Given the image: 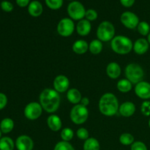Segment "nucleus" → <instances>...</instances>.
<instances>
[{"label": "nucleus", "mask_w": 150, "mask_h": 150, "mask_svg": "<svg viewBox=\"0 0 150 150\" xmlns=\"http://www.w3.org/2000/svg\"><path fill=\"white\" fill-rule=\"evenodd\" d=\"M39 100L43 111L52 114L59 108L61 98L59 93L54 89L46 88L41 92Z\"/></svg>", "instance_id": "obj_1"}, {"label": "nucleus", "mask_w": 150, "mask_h": 150, "mask_svg": "<svg viewBox=\"0 0 150 150\" xmlns=\"http://www.w3.org/2000/svg\"><path fill=\"white\" fill-rule=\"evenodd\" d=\"M98 108L101 114L106 117H113L119 111L120 104L114 94L107 92L101 96L98 103Z\"/></svg>", "instance_id": "obj_2"}, {"label": "nucleus", "mask_w": 150, "mask_h": 150, "mask_svg": "<svg viewBox=\"0 0 150 150\" xmlns=\"http://www.w3.org/2000/svg\"><path fill=\"white\" fill-rule=\"evenodd\" d=\"M111 49L116 54L126 55L133 50V42L130 38L124 35H117L111 41Z\"/></svg>", "instance_id": "obj_3"}, {"label": "nucleus", "mask_w": 150, "mask_h": 150, "mask_svg": "<svg viewBox=\"0 0 150 150\" xmlns=\"http://www.w3.org/2000/svg\"><path fill=\"white\" fill-rule=\"evenodd\" d=\"M97 38L102 42L111 41L115 37V27L111 22L102 21L97 29Z\"/></svg>", "instance_id": "obj_4"}, {"label": "nucleus", "mask_w": 150, "mask_h": 150, "mask_svg": "<svg viewBox=\"0 0 150 150\" xmlns=\"http://www.w3.org/2000/svg\"><path fill=\"white\" fill-rule=\"evenodd\" d=\"M126 79H128L133 84H137L142 81L144 76V71L140 64L137 63H130L125 70Z\"/></svg>", "instance_id": "obj_5"}, {"label": "nucleus", "mask_w": 150, "mask_h": 150, "mask_svg": "<svg viewBox=\"0 0 150 150\" xmlns=\"http://www.w3.org/2000/svg\"><path fill=\"white\" fill-rule=\"evenodd\" d=\"M70 117L75 125H80L87 121L89 117V110L87 107L83 106L80 103L75 105L70 111Z\"/></svg>", "instance_id": "obj_6"}, {"label": "nucleus", "mask_w": 150, "mask_h": 150, "mask_svg": "<svg viewBox=\"0 0 150 150\" xmlns=\"http://www.w3.org/2000/svg\"><path fill=\"white\" fill-rule=\"evenodd\" d=\"M67 11L70 18L79 21L85 18L86 10H85L84 6L80 1H73L67 6Z\"/></svg>", "instance_id": "obj_7"}, {"label": "nucleus", "mask_w": 150, "mask_h": 150, "mask_svg": "<svg viewBox=\"0 0 150 150\" xmlns=\"http://www.w3.org/2000/svg\"><path fill=\"white\" fill-rule=\"evenodd\" d=\"M57 32L63 38L71 36L75 31V23L70 18H64L61 19L57 24Z\"/></svg>", "instance_id": "obj_8"}, {"label": "nucleus", "mask_w": 150, "mask_h": 150, "mask_svg": "<svg viewBox=\"0 0 150 150\" xmlns=\"http://www.w3.org/2000/svg\"><path fill=\"white\" fill-rule=\"evenodd\" d=\"M42 106L38 102H31L26 105L24 108V116L29 120H36L41 117L42 114Z\"/></svg>", "instance_id": "obj_9"}, {"label": "nucleus", "mask_w": 150, "mask_h": 150, "mask_svg": "<svg viewBox=\"0 0 150 150\" xmlns=\"http://www.w3.org/2000/svg\"><path fill=\"white\" fill-rule=\"evenodd\" d=\"M120 21L127 29H134L135 28H137L140 21L136 13L130 11H126L124 12L120 16Z\"/></svg>", "instance_id": "obj_10"}, {"label": "nucleus", "mask_w": 150, "mask_h": 150, "mask_svg": "<svg viewBox=\"0 0 150 150\" xmlns=\"http://www.w3.org/2000/svg\"><path fill=\"white\" fill-rule=\"evenodd\" d=\"M54 89L59 93L68 91L70 87V80L68 78L64 75H59L54 79L53 83Z\"/></svg>", "instance_id": "obj_11"}, {"label": "nucleus", "mask_w": 150, "mask_h": 150, "mask_svg": "<svg viewBox=\"0 0 150 150\" xmlns=\"http://www.w3.org/2000/svg\"><path fill=\"white\" fill-rule=\"evenodd\" d=\"M135 93L142 100L150 99V83L144 81L138 83L135 86Z\"/></svg>", "instance_id": "obj_12"}, {"label": "nucleus", "mask_w": 150, "mask_h": 150, "mask_svg": "<svg viewBox=\"0 0 150 150\" xmlns=\"http://www.w3.org/2000/svg\"><path fill=\"white\" fill-rule=\"evenodd\" d=\"M16 146L18 150H33L34 142L29 136L21 135L16 139Z\"/></svg>", "instance_id": "obj_13"}, {"label": "nucleus", "mask_w": 150, "mask_h": 150, "mask_svg": "<svg viewBox=\"0 0 150 150\" xmlns=\"http://www.w3.org/2000/svg\"><path fill=\"white\" fill-rule=\"evenodd\" d=\"M149 45H150L147 39H145L143 38H139L133 43V50L138 55H143L147 52Z\"/></svg>", "instance_id": "obj_14"}, {"label": "nucleus", "mask_w": 150, "mask_h": 150, "mask_svg": "<svg viewBox=\"0 0 150 150\" xmlns=\"http://www.w3.org/2000/svg\"><path fill=\"white\" fill-rule=\"evenodd\" d=\"M136 108L135 104L130 101H127L120 105L119 112L122 117L127 118V117H132L136 112Z\"/></svg>", "instance_id": "obj_15"}, {"label": "nucleus", "mask_w": 150, "mask_h": 150, "mask_svg": "<svg viewBox=\"0 0 150 150\" xmlns=\"http://www.w3.org/2000/svg\"><path fill=\"white\" fill-rule=\"evenodd\" d=\"M76 32L79 34L80 36L85 37L87 36L91 32L92 29V24H91L90 21L85 19H82V20L79 21L78 23L76 24Z\"/></svg>", "instance_id": "obj_16"}, {"label": "nucleus", "mask_w": 150, "mask_h": 150, "mask_svg": "<svg viewBox=\"0 0 150 150\" xmlns=\"http://www.w3.org/2000/svg\"><path fill=\"white\" fill-rule=\"evenodd\" d=\"M107 76L111 79H117L121 76L122 69L120 64L115 62H111L106 67Z\"/></svg>", "instance_id": "obj_17"}, {"label": "nucleus", "mask_w": 150, "mask_h": 150, "mask_svg": "<svg viewBox=\"0 0 150 150\" xmlns=\"http://www.w3.org/2000/svg\"><path fill=\"white\" fill-rule=\"evenodd\" d=\"M47 125L50 130L54 132H57L61 130L62 127V122L58 115L52 114L47 119Z\"/></svg>", "instance_id": "obj_18"}, {"label": "nucleus", "mask_w": 150, "mask_h": 150, "mask_svg": "<svg viewBox=\"0 0 150 150\" xmlns=\"http://www.w3.org/2000/svg\"><path fill=\"white\" fill-rule=\"evenodd\" d=\"M43 12L42 4L38 0H35L29 3L28 6V13L32 17H39Z\"/></svg>", "instance_id": "obj_19"}, {"label": "nucleus", "mask_w": 150, "mask_h": 150, "mask_svg": "<svg viewBox=\"0 0 150 150\" xmlns=\"http://www.w3.org/2000/svg\"><path fill=\"white\" fill-rule=\"evenodd\" d=\"M72 49L76 54L82 55L86 54L89 50V43L84 40H78L73 44Z\"/></svg>", "instance_id": "obj_20"}, {"label": "nucleus", "mask_w": 150, "mask_h": 150, "mask_svg": "<svg viewBox=\"0 0 150 150\" xmlns=\"http://www.w3.org/2000/svg\"><path fill=\"white\" fill-rule=\"evenodd\" d=\"M82 95L80 91L76 88H71L69 89L67 92V100L72 104L77 105L80 103L82 99Z\"/></svg>", "instance_id": "obj_21"}, {"label": "nucleus", "mask_w": 150, "mask_h": 150, "mask_svg": "<svg viewBox=\"0 0 150 150\" xmlns=\"http://www.w3.org/2000/svg\"><path fill=\"white\" fill-rule=\"evenodd\" d=\"M117 88L120 92L127 93L130 92L133 88V83L127 79H123L119 81L117 83Z\"/></svg>", "instance_id": "obj_22"}, {"label": "nucleus", "mask_w": 150, "mask_h": 150, "mask_svg": "<svg viewBox=\"0 0 150 150\" xmlns=\"http://www.w3.org/2000/svg\"><path fill=\"white\" fill-rule=\"evenodd\" d=\"M89 51L94 55L100 54L103 51V42L98 39L92 40L89 44Z\"/></svg>", "instance_id": "obj_23"}, {"label": "nucleus", "mask_w": 150, "mask_h": 150, "mask_svg": "<svg viewBox=\"0 0 150 150\" xmlns=\"http://www.w3.org/2000/svg\"><path fill=\"white\" fill-rule=\"evenodd\" d=\"M14 128V122L10 118H4L0 123V130L3 133H9Z\"/></svg>", "instance_id": "obj_24"}, {"label": "nucleus", "mask_w": 150, "mask_h": 150, "mask_svg": "<svg viewBox=\"0 0 150 150\" xmlns=\"http://www.w3.org/2000/svg\"><path fill=\"white\" fill-rule=\"evenodd\" d=\"M83 150H100V145L95 138H89L83 143Z\"/></svg>", "instance_id": "obj_25"}, {"label": "nucleus", "mask_w": 150, "mask_h": 150, "mask_svg": "<svg viewBox=\"0 0 150 150\" xmlns=\"http://www.w3.org/2000/svg\"><path fill=\"white\" fill-rule=\"evenodd\" d=\"M15 144L10 137H2L0 139V150H13Z\"/></svg>", "instance_id": "obj_26"}, {"label": "nucleus", "mask_w": 150, "mask_h": 150, "mask_svg": "<svg viewBox=\"0 0 150 150\" xmlns=\"http://www.w3.org/2000/svg\"><path fill=\"white\" fill-rule=\"evenodd\" d=\"M120 142L125 146H131L135 142L134 136L129 133H124L120 136Z\"/></svg>", "instance_id": "obj_27"}, {"label": "nucleus", "mask_w": 150, "mask_h": 150, "mask_svg": "<svg viewBox=\"0 0 150 150\" xmlns=\"http://www.w3.org/2000/svg\"><path fill=\"white\" fill-rule=\"evenodd\" d=\"M60 136H61L62 140L64 142H70L74 137V132L70 127H64L62 130Z\"/></svg>", "instance_id": "obj_28"}, {"label": "nucleus", "mask_w": 150, "mask_h": 150, "mask_svg": "<svg viewBox=\"0 0 150 150\" xmlns=\"http://www.w3.org/2000/svg\"><path fill=\"white\" fill-rule=\"evenodd\" d=\"M139 33L142 36H148L150 33V26L146 21H140L137 26Z\"/></svg>", "instance_id": "obj_29"}, {"label": "nucleus", "mask_w": 150, "mask_h": 150, "mask_svg": "<svg viewBox=\"0 0 150 150\" xmlns=\"http://www.w3.org/2000/svg\"><path fill=\"white\" fill-rule=\"evenodd\" d=\"M54 150H76V149H75V148L73 147V146L70 143V142L61 141V142H58V143L55 145Z\"/></svg>", "instance_id": "obj_30"}, {"label": "nucleus", "mask_w": 150, "mask_h": 150, "mask_svg": "<svg viewBox=\"0 0 150 150\" xmlns=\"http://www.w3.org/2000/svg\"><path fill=\"white\" fill-rule=\"evenodd\" d=\"M46 5L51 10H59L63 4V0H45Z\"/></svg>", "instance_id": "obj_31"}, {"label": "nucleus", "mask_w": 150, "mask_h": 150, "mask_svg": "<svg viewBox=\"0 0 150 150\" xmlns=\"http://www.w3.org/2000/svg\"><path fill=\"white\" fill-rule=\"evenodd\" d=\"M76 136L81 140H84L86 141V139H89V131L86 130L84 127H81V128H79L76 131Z\"/></svg>", "instance_id": "obj_32"}, {"label": "nucleus", "mask_w": 150, "mask_h": 150, "mask_svg": "<svg viewBox=\"0 0 150 150\" xmlns=\"http://www.w3.org/2000/svg\"><path fill=\"white\" fill-rule=\"evenodd\" d=\"M98 14L97 11L93 9H89L86 11V14H85V18L86 20L89 21H93L98 18Z\"/></svg>", "instance_id": "obj_33"}, {"label": "nucleus", "mask_w": 150, "mask_h": 150, "mask_svg": "<svg viewBox=\"0 0 150 150\" xmlns=\"http://www.w3.org/2000/svg\"><path fill=\"white\" fill-rule=\"evenodd\" d=\"M141 111L145 117L150 116V101L145 100L142 103L141 105Z\"/></svg>", "instance_id": "obj_34"}, {"label": "nucleus", "mask_w": 150, "mask_h": 150, "mask_svg": "<svg viewBox=\"0 0 150 150\" xmlns=\"http://www.w3.org/2000/svg\"><path fill=\"white\" fill-rule=\"evenodd\" d=\"M130 150H148L147 146L142 142H135L131 145Z\"/></svg>", "instance_id": "obj_35"}, {"label": "nucleus", "mask_w": 150, "mask_h": 150, "mask_svg": "<svg viewBox=\"0 0 150 150\" xmlns=\"http://www.w3.org/2000/svg\"><path fill=\"white\" fill-rule=\"evenodd\" d=\"M1 8L4 12L10 13L13 10V4L9 1H2L1 2Z\"/></svg>", "instance_id": "obj_36"}, {"label": "nucleus", "mask_w": 150, "mask_h": 150, "mask_svg": "<svg viewBox=\"0 0 150 150\" xmlns=\"http://www.w3.org/2000/svg\"><path fill=\"white\" fill-rule=\"evenodd\" d=\"M7 103V98L4 93L0 92V110L3 109Z\"/></svg>", "instance_id": "obj_37"}, {"label": "nucleus", "mask_w": 150, "mask_h": 150, "mask_svg": "<svg viewBox=\"0 0 150 150\" xmlns=\"http://www.w3.org/2000/svg\"><path fill=\"white\" fill-rule=\"evenodd\" d=\"M136 0H120L122 5L125 7H130L134 4Z\"/></svg>", "instance_id": "obj_38"}, {"label": "nucleus", "mask_w": 150, "mask_h": 150, "mask_svg": "<svg viewBox=\"0 0 150 150\" xmlns=\"http://www.w3.org/2000/svg\"><path fill=\"white\" fill-rule=\"evenodd\" d=\"M16 3L21 7H25L29 6L30 0H16Z\"/></svg>", "instance_id": "obj_39"}, {"label": "nucleus", "mask_w": 150, "mask_h": 150, "mask_svg": "<svg viewBox=\"0 0 150 150\" xmlns=\"http://www.w3.org/2000/svg\"><path fill=\"white\" fill-rule=\"evenodd\" d=\"M89 103H90V101H89V98H86V97H83V98H82L81 100L80 104L81 105H83V106L87 107L88 105H89Z\"/></svg>", "instance_id": "obj_40"}, {"label": "nucleus", "mask_w": 150, "mask_h": 150, "mask_svg": "<svg viewBox=\"0 0 150 150\" xmlns=\"http://www.w3.org/2000/svg\"><path fill=\"white\" fill-rule=\"evenodd\" d=\"M147 40H148V42H149V43L150 45V33L149 34V35L147 36Z\"/></svg>", "instance_id": "obj_41"}, {"label": "nucleus", "mask_w": 150, "mask_h": 150, "mask_svg": "<svg viewBox=\"0 0 150 150\" xmlns=\"http://www.w3.org/2000/svg\"><path fill=\"white\" fill-rule=\"evenodd\" d=\"M148 125H149V127L150 128V118H149V122H148Z\"/></svg>", "instance_id": "obj_42"}, {"label": "nucleus", "mask_w": 150, "mask_h": 150, "mask_svg": "<svg viewBox=\"0 0 150 150\" xmlns=\"http://www.w3.org/2000/svg\"><path fill=\"white\" fill-rule=\"evenodd\" d=\"M1 130H0V139H1Z\"/></svg>", "instance_id": "obj_43"}, {"label": "nucleus", "mask_w": 150, "mask_h": 150, "mask_svg": "<svg viewBox=\"0 0 150 150\" xmlns=\"http://www.w3.org/2000/svg\"><path fill=\"white\" fill-rule=\"evenodd\" d=\"M69 1H74V0H69Z\"/></svg>", "instance_id": "obj_44"}]
</instances>
